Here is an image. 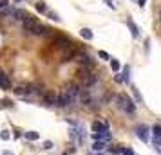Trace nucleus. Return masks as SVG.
Returning <instances> with one entry per match:
<instances>
[{"mask_svg":"<svg viewBox=\"0 0 161 155\" xmlns=\"http://www.w3.org/2000/svg\"><path fill=\"white\" fill-rule=\"evenodd\" d=\"M103 148H105V141H96V143L93 144V150H94V151H101Z\"/></svg>","mask_w":161,"mask_h":155,"instance_id":"15","label":"nucleus"},{"mask_svg":"<svg viewBox=\"0 0 161 155\" xmlns=\"http://www.w3.org/2000/svg\"><path fill=\"white\" fill-rule=\"evenodd\" d=\"M43 103L49 105V106L58 105V94H54V92H43Z\"/></svg>","mask_w":161,"mask_h":155,"instance_id":"6","label":"nucleus"},{"mask_svg":"<svg viewBox=\"0 0 161 155\" xmlns=\"http://www.w3.org/2000/svg\"><path fill=\"white\" fill-rule=\"evenodd\" d=\"M136 134H137V137H140L143 143L149 141V128H147V126H137V128H136Z\"/></svg>","mask_w":161,"mask_h":155,"instance_id":"9","label":"nucleus"},{"mask_svg":"<svg viewBox=\"0 0 161 155\" xmlns=\"http://www.w3.org/2000/svg\"><path fill=\"white\" fill-rule=\"evenodd\" d=\"M54 43H56V45H58L60 49H73L71 40L65 38V36H56V38H54Z\"/></svg>","mask_w":161,"mask_h":155,"instance_id":"5","label":"nucleus"},{"mask_svg":"<svg viewBox=\"0 0 161 155\" xmlns=\"http://www.w3.org/2000/svg\"><path fill=\"white\" fill-rule=\"evenodd\" d=\"M29 92H33V88L31 87H16L15 88V94H18V96H26V94H29Z\"/></svg>","mask_w":161,"mask_h":155,"instance_id":"13","label":"nucleus"},{"mask_svg":"<svg viewBox=\"0 0 161 155\" xmlns=\"http://www.w3.org/2000/svg\"><path fill=\"white\" fill-rule=\"evenodd\" d=\"M121 153H123V155H134L132 148H121Z\"/></svg>","mask_w":161,"mask_h":155,"instance_id":"21","label":"nucleus"},{"mask_svg":"<svg viewBox=\"0 0 161 155\" xmlns=\"http://www.w3.org/2000/svg\"><path fill=\"white\" fill-rule=\"evenodd\" d=\"M2 155H13V153H11V151H4Z\"/></svg>","mask_w":161,"mask_h":155,"instance_id":"28","label":"nucleus"},{"mask_svg":"<svg viewBox=\"0 0 161 155\" xmlns=\"http://www.w3.org/2000/svg\"><path fill=\"white\" fill-rule=\"evenodd\" d=\"M82 38H85V40H93V33H90V29H82Z\"/></svg>","mask_w":161,"mask_h":155,"instance_id":"17","label":"nucleus"},{"mask_svg":"<svg viewBox=\"0 0 161 155\" xmlns=\"http://www.w3.org/2000/svg\"><path fill=\"white\" fill-rule=\"evenodd\" d=\"M90 128H93V132H94V134H103V132H107V123L94 121L93 124H90Z\"/></svg>","mask_w":161,"mask_h":155,"instance_id":"8","label":"nucleus"},{"mask_svg":"<svg viewBox=\"0 0 161 155\" xmlns=\"http://www.w3.org/2000/svg\"><path fill=\"white\" fill-rule=\"evenodd\" d=\"M98 54H100V58H103V60H110V56H109V54H107L105 51H100Z\"/></svg>","mask_w":161,"mask_h":155,"instance_id":"23","label":"nucleus"},{"mask_svg":"<svg viewBox=\"0 0 161 155\" xmlns=\"http://www.w3.org/2000/svg\"><path fill=\"white\" fill-rule=\"evenodd\" d=\"M49 16H51V18H53V20H60V16H58V15H56V13H49Z\"/></svg>","mask_w":161,"mask_h":155,"instance_id":"25","label":"nucleus"},{"mask_svg":"<svg viewBox=\"0 0 161 155\" xmlns=\"http://www.w3.org/2000/svg\"><path fill=\"white\" fill-rule=\"evenodd\" d=\"M145 2H147V0H140V6L143 7V6H145Z\"/></svg>","mask_w":161,"mask_h":155,"instance_id":"27","label":"nucleus"},{"mask_svg":"<svg viewBox=\"0 0 161 155\" xmlns=\"http://www.w3.org/2000/svg\"><path fill=\"white\" fill-rule=\"evenodd\" d=\"M110 67H112V71H118L120 69V61L118 60H110Z\"/></svg>","mask_w":161,"mask_h":155,"instance_id":"20","label":"nucleus"},{"mask_svg":"<svg viewBox=\"0 0 161 155\" xmlns=\"http://www.w3.org/2000/svg\"><path fill=\"white\" fill-rule=\"evenodd\" d=\"M6 6H7V0H0V9L6 7Z\"/></svg>","mask_w":161,"mask_h":155,"instance_id":"26","label":"nucleus"},{"mask_svg":"<svg viewBox=\"0 0 161 155\" xmlns=\"http://www.w3.org/2000/svg\"><path fill=\"white\" fill-rule=\"evenodd\" d=\"M152 132H154V135H156V137L161 139V126H159V124H156V126L152 128Z\"/></svg>","mask_w":161,"mask_h":155,"instance_id":"18","label":"nucleus"},{"mask_svg":"<svg viewBox=\"0 0 161 155\" xmlns=\"http://www.w3.org/2000/svg\"><path fill=\"white\" fill-rule=\"evenodd\" d=\"M31 33H33V34H38V36H43V34H47V33H49V29L45 27V25H42L40 22H38V24L31 29Z\"/></svg>","mask_w":161,"mask_h":155,"instance_id":"10","label":"nucleus"},{"mask_svg":"<svg viewBox=\"0 0 161 155\" xmlns=\"http://www.w3.org/2000/svg\"><path fill=\"white\" fill-rule=\"evenodd\" d=\"M116 101H118V105L125 110V112H129V114H134L136 112V105H134V101L127 94H118L116 96Z\"/></svg>","mask_w":161,"mask_h":155,"instance_id":"1","label":"nucleus"},{"mask_svg":"<svg viewBox=\"0 0 161 155\" xmlns=\"http://www.w3.org/2000/svg\"><path fill=\"white\" fill-rule=\"evenodd\" d=\"M0 106H2V105H0Z\"/></svg>","mask_w":161,"mask_h":155,"instance_id":"30","label":"nucleus"},{"mask_svg":"<svg viewBox=\"0 0 161 155\" xmlns=\"http://www.w3.org/2000/svg\"><path fill=\"white\" fill-rule=\"evenodd\" d=\"M129 27H130V31H132V36H134V38H137V36H140V33H137V27L134 25V22H132L130 18H129Z\"/></svg>","mask_w":161,"mask_h":155,"instance_id":"16","label":"nucleus"},{"mask_svg":"<svg viewBox=\"0 0 161 155\" xmlns=\"http://www.w3.org/2000/svg\"><path fill=\"white\" fill-rule=\"evenodd\" d=\"M100 155H103V153H100Z\"/></svg>","mask_w":161,"mask_h":155,"instance_id":"29","label":"nucleus"},{"mask_svg":"<svg viewBox=\"0 0 161 155\" xmlns=\"http://www.w3.org/2000/svg\"><path fill=\"white\" fill-rule=\"evenodd\" d=\"M36 11L45 13V11H47V7H45V4H43V2H38V4H36Z\"/></svg>","mask_w":161,"mask_h":155,"instance_id":"19","label":"nucleus"},{"mask_svg":"<svg viewBox=\"0 0 161 155\" xmlns=\"http://www.w3.org/2000/svg\"><path fill=\"white\" fill-rule=\"evenodd\" d=\"M73 61H76V63H80V65H93V60H90V56H89L87 52H83V51L74 52Z\"/></svg>","mask_w":161,"mask_h":155,"instance_id":"3","label":"nucleus"},{"mask_svg":"<svg viewBox=\"0 0 161 155\" xmlns=\"http://www.w3.org/2000/svg\"><path fill=\"white\" fill-rule=\"evenodd\" d=\"M36 24H38V22H36L33 16H27V18L24 20V29H26V31H31V29H33Z\"/></svg>","mask_w":161,"mask_h":155,"instance_id":"12","label":"nucleus"},{"mask_svg":"<svg viewBox=\"0 0 161 155\" xmlns=\"http://www.w3.org/2000/svg\"><path fill=\"white\" fill-rule=\"evenodd\" d=\"M80 74V79H82V85L85 87V88H89V87H93L96 81H98V76L94 74V72H89V71H80L78 72Z\"/></svg>","mask_w":161,"mask_h":155,"instance_id":"2","label":"nucleus"},{"mask_svg":"<svg viewBox=\"0 0 161 155\" xmlns=\"http://www.w3.org/2000/svg\"><path fill=\"white\" fill-rule=\"evenodd\" d=\"M0 87H2L4 90H11V81L4 72H0Z\"/></svg>","mask_w":161,"mask_h":155,"instance_id":"11","label":"nucleus"},{"mask_svg":"<svg viewBox=\"0 0 161 155\" xmlns=\"http://www.w3.org/2000/svg\"><path fill=\"white\" fill-rule=\"evenodd\" d=\"M65 94H69L73 99L76 98V96H80V92H82V88L76 85V83H69V85H65V90H63Z\"/></svg>","mask_w":161,"mask_h":155,"instance_id":"4","label":"nucleus"},{"mask_svg":"<svg viewBox=\"0 0 161 155\" xmlns=\"http://www.w3.org/2000/svg\"><path fill=\"white\" fill-rule=\"evenodd\" d=\"M43 148H45V150H51V148H53V143H51V141H45V143H43Z\"/></svg>","mask_w":161,"mask_h":155,"instance_id":"24","label":"nucleus"},{"mask_svg":"<svg viewBox=\"0 0 161 155\" xmlns=\"http://www.w3.org/2000/svg\"><path fill=\"white\" fill-rule=\"evenodd\" d=\"M38 137H40L38 132H26V139H29V141H36Z\"/></svg>","mask_w":161,"mask_h":155,"instance_id":"14","label":"nucleus"},{"mask_svg":"<svg viewBox=\"0 0 161 155\" xmlns=\"http://www.w3.org/2000/svg\"><path fill=\"white\" fill-rule=\"evenodd\" d=\"M0 139H2V141H7V139H9V132H6V130H4L2 134H0Z\"/></svg>","mask_w":161,"mask_h":155,"instance_id":"22","label":"nucleus"},{"mask_svg":"<svg viewBox=\"0 0 161 155\" xmlns=\"http://www.w3.org/2000/svg\"><path fill=\"white\" fill-rule=\"evenodd\" d=\"M74 99L69 96V94H65V92H62V94H58V106H67V105H71Z\"/></svg>","mask_w":161,"mask_h":155,"instance_id":"7","label":"nucleus"}]
</instances>
